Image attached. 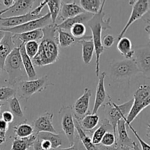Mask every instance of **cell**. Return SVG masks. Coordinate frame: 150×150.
<instances>
[{"label": "cell", "mask_w": 150, "mask_h": 150, "mask_svg": "<svg viewBox=\"0 0 150 150\" xmlns=\"http://www.w3.org/2000/svg\"><path fill=\"white\" fill-rule=\"evenodd\" d=\"M93 16L94 14L85 12V13L78 15V16L71 18L67 19L59 24H55V26L56 27L62 29V30H70V28L76 23H83V24L86 23V24L87 22L93 17Z\"/></svg>", "instance_id": "44dd1931"}, {"label": "cell", "mask_w": 150, "mask_h": 150, "mask_svg": "<svg viewBox=\"0 0 150 150\" xmlns=\"http://www.w3.org/2000/svg\"><path fill=\"white\" fill-rule=\"evenodd\" d=\"M114 41H115V38L113 35H105L103 38V39H102V45L103 47V48H111L113 45V44L114 43Z\"/></svg>", "instance_id": "60d3db41"}, {"label": "cell", "mask_w": 150, "mask_h": 150, "mask_svg": "<svg viewBox=\"0 0 150 150\" xmlns=\"http://www.w3.org/2000/svg\"><path fill=\"white\" fill-rule=\"evenodd\" d=\"M16 91L9 86L0 87V101L9 100L11 98L15 96Z\"/></svg>", "instance_id": "74e56055"}, {"label": "cell", "mask_w": 150, "mask_h": 150, "mask_svg": "<svg viewBox=\"0 0 150 150\" xmlns=\"http://www.w3.org/2000/svg\"><path fill=\"white\" fill-rule=\"evenodd\" d=\"M25 51L28 57L32 59L37 54L39 48V42L37 41H30L24 44Z\"/></svg>", "instance_id": "d590c367"}, {"label": "cell", "mask_w": 150, "mask_h": 150, "mask_svg": "<svg viewBox=\"0 0 150 150\" xmlns=\"http://www.w3.org/2000/svg\"><path fill=\"white\" fill-rule=\"evenodd\" d=\"M109 102L106 105V114L107 120L111 125L113 130V133L117 136V125L120 120H125L127 117L132 105H133V99L127 101L121 105H117L114 102H111V98L108 96Z\"/></svg>", "instance_id": "5b68a950"}, {"label": "cell", "mask_w": 150, "mask_h": 150, "mask_svg": "<svg viewBox=\"0 0 150 150\" xmlns=\"http://www.w3.org/2000/svg\"><path fill=\"white\" fill-rule=\"evenodd\" d=\"M126 122L125 120H121L117 122V133L118 135L117 138V144L119 147H133V140L130 138L126 129Z\"/></svg>", "instance_id": "ffe728a7"}, {"label": "cell", "mask_w": 150, "mask_h": 150, "mask_svg": "<svg viewBox=\"0 0 150 150\" xmlns=\"http://www.w3.org/2000/svg\"><path fill=\"white\" fill-rule=\"evenodd\" d=\"M57 32L58 34L57 42H58V45H59L61 48H67V47L71 46L72 45H75L76 43L79 42L80 40L81 39V38L77 39V38H73L70 33L58 28H57Z\"/></svg>", "instance_id": "4316f807"}, {"label": "cell", "mask_w": 150, "mask_h": 150, "mask_svg": "<svg viewBox=\"0 0 150 150\" xmlns=\"http://www.w3.org/2000/svg\"><path fill=\"white\" fill-rule=\"evenodd\" d=\"M48 85L47 76L32 80L21 81L18 83V93L22 98L28 99L37 92H40L46 89Z\"/></svg>", "instance_id": "8992f818"}, {"label": "cell", "mask_w": 150, "mask_h": 150, "mask_svg": "<svg viewBox=\"0 0 150 150\" xmlns=\"http://www.w3.org/2000/svg\"><path fill=\"white\" fill-rule=\"evenodd\" d=\"M139 73L134 59H125L111 64V76L116 80L130 79Z\"/></svg>", "instance_id": "52a82bcc"}, {"label": "cell", "mask_w": 150, "mask_h": 150, "mask_svg": "<svg viewBox=\"0 0 150 150\" xmlns=\"http://www.w3.org/2000/svg\"><path fill=\"white\" fill-rule=\"evenodd\" d=\"M2 105H3V104L0 103V113H1V106H2Z\"/></svg>", "instance_id": "681fc988"}, {"label": "cell", "mask_w": 150, "mask_h": 150, "mask_svg": "<svg viewBox=\"0 0 150 150\" xmlns=\"http://www.w3.org/2000/svg\"><path fill=\"white\" fill-rule=\"evenodd\" d=\"M130 4H132V11L130 18L125 25L122 30L118 35V40L123 38L125 34L127 32L130 26L137 20L143 17L149 10V1L148 0H138V1H130Z\"/></svg>", "instance_id": "9c48e42d"}, {"label": "cell", "mask_w": 150, "mask_h": 150, "mask_svg": "<svg viewBox=\"0 0 150 150\" xmlns=\"http://www.w3.org/2000/svg\"><path fill=\"white\" fill-rule=\"evenodd\" d=\"M55 24L51 23L42 29L43 37L40 41L38 53L32 59L34 66L44 67L58 61L59 50Z\"/></svg>", "instance_id": "6da1fadb"}, {"label": "cell", "mask_w": 150, "mask_h": 150, "mask_svg": "<svg viewBox=\"0 0 150 150\" xmlns=\"http://www.w3.org/2000/svg\"><path fill=\"white\" fill-rule=\"evenodd\" d=\"M83 13H85V11L76 2L66 3L62 1L61 8L58 17L64 21Z\"/></svg>", "instance_id": "ac0fdd59"}, {"label": "cell", "mask_w": 150, "mask_h": 150, "mask_svg": "<svg viewBox=\"0 0 150 150\" xmlns=\"http://www.w3.org/2000/svg\"><path fill=\"white\" fill-rule=\"evenodd\" d=\"M0 150H3V149H0Z\"/></svg>", "instance_id": "816d5d0a"}, {"label": "cell", "mask_w": 150, "mask_h": 150, "mask_svg": "<svg viewBox=\"0 0 150 150\" xmlns=\"http://www.w3.org/2000/svg\"><path fill=\"white\" fill-rule=\"evenodd\" d=\"M18 47L21 57L22 64H23V67L24 69L25 73H26L29 80L35 79V78H36L37 76L36 70H35V66H34L33 63H32V59L28 57L26 51H25L24 44H21Z\"/></svg>", "instance_id": "603a6c76"}, {"label": "cell", "mask_w": 150, "mask_h": 150, "mask_svg": "<svg viewBox=\"0 0 150 150\" xmlns=\"http://www.w3.org/2000/svg\"><path fill=\"white\" fill-rule=\"evenodd\" d=\"M133 105L125 118L127 125H131L139 114L150 104V87L147 84L139 86L134 94Z\"/></svg>", "instance_id": "3957f363"}, {"label": "cell", "mask_w": 150, "mask_h": 150, "mask_svg": "<svg viewBox=\"0 0 150 150\" xmlns=\"http://www.w3.org/2000/svg\"><path fill=\"white\" fill-rule=\"evenodd\" d=\"M35 1L32 0H17L1 17L8 18L25 15L29 13L33 7Z\"/></svg>", "instance_id": "5bb4252c"}, {"label": "cell", "mask_w": 150, "mask_h": 150, "mask_svg": "<svg viewBox=\"0 0 150 150\" xmlns=\"http://www.w3.org/2000/svg\"><path fill=\"white\" fill-rule=\"evenodd\" d=\"M4 34H5V32H2V31H0V42H1V40L3 39V38H4Z\"/></svg>", "instance_id": "c3c4849f"}, {"label": "cell", "mask_w": 150, "mask_h": 150, "mask_svg": "<svg viewBox=\"0 0 150 150\" xmlns=\"http://www.w3.org/2000/svg\"><path fill=\"white\" fill-rule=\"evenodd\" d=\"M75 119L78 121L82 130L86 132L93 130L100 122V117L98 114H87L81 119Z\"/></svg>", "instance_id": "cb8c5ba5"}, {"label": "cell", "mask_w": 150, "mask_h": 150, "mask_svg": "<svg viewBox=\"0 0 150 150\" xmlns=\"http://www.w3.org/2000/svg\"><path fill=\"white\" fill-rule=\"evenodd\" d=\"M1 119L7 124H10L13 122L14 116L10 111H4L1 113Z\"/></svg>", "instance_id": "b9f144b4"}, {"label": "cell", "mask_w": 150, "mask_h": 150, "mask_svg": "<svg viewBox=\"0 0 150 150\" xmlns=\"http://www.w3.org/2000/svg\"><path fill=\"white\" fill-rule=\"evenodd\" d=\"M135 58H133L139 73L149 79L150 76V50L149 47L140 48L135 51Z\"/></svg>", "instance_id": "8fae6325"}, {"label": "cell", "mask_w": 150, "mask_h": 150, "mask_svg": "<svg viewBox=\"0 0 150 150\" xmlns=\"http://www.w3.org/2000/svg\"><path fill=\"white\" fill-rule=\"evenodd\" d=\"M54 114L50 112H45L38 117L33 122L34 133L38 135L40 133H57L53 126Z\"/></svg>", "instance_id": "4fadbf2b"}, {"label": "cell", "mask_w": 150, "mask_h": 150, "mask_svg": "<svg viewBox=\"0 0 150 150\" xmlns=\"http://www.w3.org/2000/svg\"><path fill=\"white\" fill-rule=\"evenodd\" d=\"M37 139V134L34 133L31 136L24 139L15 138L12 143L10 150H28L33 146Z\"/></svg>", "instance_id": "83f0119b"}, {"label": "cell", "mask_w": 150, "mask_h": 150, "mask_svg": "<svg viewBox=\"0 0 150 150\" xmlns=\"http://www.w3.org/2000/svg\"><path fill=\"white\" fill-rule=\"evenodd\" d=\"M37 136H38V138H40V139H46L49 141L51 144L52 150L59 149L62 146V139L61 136L58 133H40Z\"/></svg>", "instance_id": "4dcf8cb0"}, {"label": "cell", "mask_w": 150, "mask_h": 150, "mask_svg": "<svg viewBox=\"0 0 150 150\" xmlns=\"http://www.w3.org/2000/svg\"><path fill=\"white\" fill-rule=\"evenodd\" d=\"M8 9H9V7H8V8H4V9H3V10H0V17H1V16H2L3 14H4V13H5L8 10Z\"/></svg>", "instance_id": "7dc6e473"}, {"label": "cell", "mask_w": 150, "mask_h": 150, "mask_svg": "<svg viewBox=\"0 0 150 150\" xmlns=\"http://www.w3.org/2000/svg\"><path fill=\"white\" fill-rule=\"evenodd\" d=\"M2 1L3 4L6 7V8L10 7L12 5H13V3H14V1H13V0H4V1Z\"/></svg>", "instance_id": "bcb514c9"}, {"label": "cell", "mask_w": 150, "mask_h": 150, "mask_svg": "<svg viewBox=\"0 0 150 150\" xmlns=\"http://www.w3.org/2000/svg\"><path fill=\"white\" fill-rule=\"evenodd\" d=\"M92 96V91L89 88H85L84 92L81 97L76 100L72 110L73 116L76 119H81L88 114L90 103V98Z\"/></svg>", "instance_id": "7c38bea8"}, {"label": "cell", "mask_w": 150, "mask_h": 150, "mask_svg": "<svg viewBox=\"0 0 150 150\" xmlns=\"http://www.w3.org/2000/svg\"><path fill=\"white\" fill-rule=\"evenodd\" d=\"M62 1L59 0H46V5L48 6V10L51 16V23L55 24L59 14L60 8H61Z\"/></svg>", "instance_id": "d6a6232c"}, {"label": "cell", "mask_w": 150, "mask_h": 150, "mask_svg": "<svg viewBox=\"0 0 150 150\" xmlns=\"http://www.w3.org/2000/svg\"><path fill=\"white\" fill-rule=\"evenodd\" d=\"M79 43L82 45V58L86 64L91 62L95 53V46L92 36H84L80 40Z\"/></svg>", "instance_id": "7402d4cb"}, {"label": "cell", "mask_w": 150, "mask_h": 150, "mask_svg": "<svg viewBox=\"0 0 150 150\" xmlns=\"http://www.w3.org/2000/svg\"><path fill=\"white\" fill-rule=\"evenodd\" d=\"M100 123V126L93 132L92 136L91 139H92V142L93 144L98 145L100 144L101 140H102L103 137L105 135L106 132H108V130H112V127H111V125L108 122V120L106 118L103 119Z\"/></svg>", "instance_id": "d4e9b609"}, {"label": "cell", "mask_w": 150, "mask_h": 150, "mask_svg": "<svg viewBox=\"0 0 150 150\" xmlns=\"http://www.w3.org/2000/svg\"><path fill=\"white\" fill-rule=\"evenodd\" d=\"M74 123H75V128L76 129V131L78 133V136L79 139L81 142L82 144L84 146L86 150H98V146L96 145L93 144L92 142V139L89 135L86 134L85 131L82 130L81 127L79 125V122L77 120L74 118Z\"/></svg>", "instance_id": "f546056e"}, {"label": "cell", "mask_w": 150, "mask_h": 150, "mask_svg": "<svg viewBox=\"0 0 150 150\" xmlns=\"http://www.w3.org/2000/svg\"><path fill=\"white\" fill-rule=\"evenodd\" d=\"M129 127V128L131 130V131L133 132V134H134V136H136V138L137 139V140L139 141V144H140L141 145V147H142V150H150V146L146 142H145L144 141L142 140V138L140 137V136L139 135V133H137V131H136V130H135L134 127H133V126L131 125H127Z\"/></svg>", "instance_id": "ab89813d"}, {"label": "cell", "mask_w": 150, "mask_h": 150, "mask_svg": "<svg viewBox=\"0 0 150 150\" xmlns=\"http://www.w3.org/2000/svg\"><path fill=\"white\" fill-rule=\"evenodd\" d=\"M60 113L62 116V128L65 134L66 137L68 139L70 146L74 144L75 143V123L74 117L72 108L70 106L62 107Z\"/></svg>", "instance_id": "30bf717a"}, {"label": "cell", "mask_w": 150, "mask_h": 150, "mask_svg": "<svg viewBox=\"0 0 150 150\" xmlns=\"http://www.w3.org/2000/svg\"><path fill=\"white\" fill-rule=\"evenodd\" d=\"M37 137H38V136H37ZM33 146L34 150H44L42 147H41L40 144V141L38 138H37V139L35 140V143H34L33 146Z\"/></svg>", "instance_id": "f6af8a7d"}, {"label": "cell", "mask_w": 150, "mask_h": 150, "mask_svg": "<svg viewBox=\"0 0 150 150\" xmlns=\"http://www.w3.org/2000/svg\"><path fill=\"white\" fill-rule=\"evenodd\" d=\"M9 129V124L3 121L0 119V145L5 143L7 138H6V133Z\"/></svg>", "instance_id": "f35d334b"}, {"label": "cell", "mask_w": 150, "mask_h": 150, "mask_svg": "<svg viewBox=\"0 0 150 150\" xmlns=\"http://www.w3.org/2000/svg\"><path fill=\"white\" fill-rule=\"evenodd\" d=\"M97 146H98V150H122L118 146H117V145H115V146H110V147H106V146H102V145L99 144Z\"/></svg>", "instance_id": "7bdbcfd3"}, {"label": "cell", "mask_w": 150, "mask_h": 150, "mask_svg": "<svg viewBox=\"0 0 150 150\" xmlns=\"http://www.w3.org/2000/svg\"><path fill=\"white\" fill-rule=\"evenodd\" d=\"M106 1L100 0H81L79 1L81 8L86 13L97 14L99 13L103 7L105 5Z\"/></svg>", "instance_id": "f1b7e54d"}, {"label": "cell", "mask_w": 150, "mask_h": 150, "mask_svg": "<svg viewBox=\"0 0 150 150\" xmlns=\"http://www.w3.org/2000/svg\"><path fill=\"white\" fill-rule=\"evenodd\" d=\"M104 6L101 8L99 13L94 15L91 20H89L86 23L92 32V40L93 41L95 53L96 55L95 73L98 78L100 76V59L101 54L104 51V48L102 45V32L111 28L110 26L111 18L107 19L104 18L105 17V13L103 12Z\"/></svg>", "instance_id": "7a4b0ae2"}, {"label": "cell", "mask_w": 150, "mask_h": 150, "mask_svg": "<svg viewBox=\"0 0 150 150\" xmlns=\"http://www.w3.org/2000/svg\"><path fill=\"white\" fill-rule=\"evenodd\" d=\"M70 35L75 38L80 39L85 36L86 32V27L83 23H76L73 25L70 29Z\"/></svg>", "instance_id": "e575fe53"}, {"label": "cell", "mask_w": 150, "mask_h": 150, "mask_svg": "<svg viewBox=\"0 0 150 150\" xmlns=\"http://www.w3.org/2000/svg\"><path fill=\"white\" fill-rule=\"evenodd\" d=\"M40 17L35 16L29 12L25 15L14 17L3 18L0 17V28H12L15 26H20V25L26 23L31 21L35 20Z\"/></svg>", "instance_id": "9a60e30c"}, {"label": "cell", "mask_w": 150, "mask_h": 150, "mask_svg": "<svg viewBox=\"0 0 150 150\" xmlns=\"http://www.w3.org/2000/svg\"><path fill=\"white\" fill-rule=\"evenodd\" d=\"M100 145L106 147L115 146L117 144V136L113 133V132L108 131L105 133L101 140Z\"/></svg>", "instance_id": "8d00e7d4"}, {"label": "cell", "mask_w": 150, "mask_h": 150, "mask_svg": "<svg viewBox=\"0 0 150 150\" xmlns=\"http://www.w3.org/2000/svg\"><path fill=\"white\" fill-rule=\"evenodd\" d=\"M106 77L105 72H103L98 76V83L97 85L96 93H95V103H94L93 109H92V114H98V110L101 107V105L105 102L106 98V92L105 89V79Z\"/></svg>", "instance_id": "2e32d148"}, {"label": "cell", "mask_w": 150, "mask_h": 150, "mask_svg": "<svg viewBox=\"0 0 150 150\" xmlns=\"http://www.w3.org/2000/svg\"><path fill=\"white\" fill-rule=\"evenodd\" d=\"M14 133L18 139L28 138L34 134L33 127L28 123H21L14 127Z\"/></svg>", "instance_id": "1f68e13d"}, {"label": "cell", "mask_w": 150, "mask_h": 150, "mask_svg": "<svg viewBox=\"0 0 150 150\" xmlns=\"http://www.w3.org/2000/svg\"><path fill=\"white\" fill-rule=\"evenodd\" d=\"M3 70L9 76V83L10 84L18 83L24 76V69L22 64L19 47H16L12 52L7 56L4 62Z\"/></svg>", "instance_id": "277c9868"}, {"label": "cell", "mask_w": 150, "mask_h": 150, "mask_svg": "<svg viewBox=\"0 0 150 150\" xmlns=\"http://www.w3.org/2000/svg\"><path fill=\"white\" fill-rule=\"evenodd\" d=\"M117 49L124 56L126 59H133L135 54V50L133 49L132 42L127 37H123L118 40Z\"/></svg>", "instance_id": "484cf974"}, {"label": "cell", "mask_w": 150, "mask_h": 150, "mask_svg": "<svg viewBox=\"0 0 150 150\" xmlns=\"http://www.w3.org/2000/svg\"><path fill=\"white\" fill-rule=\"evenodd\" d=\"M43 37L42 29H35L31 32L13 35V41L16 47H18L21 44H25L30 41H40Z\"/></svg>", "instance_id": "e0dca14e"}, {"label": "cell", "mask_w": 150, "mask_h": 150, "mask_svg": "<svg viewBox=\"0 0 150 150\" xmlns=\"http://www.w3.org/2000/svg\"><path fill=\"white\" fill-rule=\"evenodd\" d=\"M55 150H81L79 149V145H78V144L76 143V141H75V143L74 144L72 145V146H70L69 147L67 148H64V149H55Z\"/></svg>", "instance_id": "ee69618b"}, {"label": "cell", "mask_w": 150, "mask_h": 150, "mask_svg": "<svg viewBox=\"0 0 150 150\" xmlns=\"http://www.w3.org/2000/svg\"><path fill=\"white\" fill-rule=\"evenodd\" d=\"M50 24H51V16H50L49 13H47L46 14L43 15L39 18L31 21L23 23L20 26L12 28H0V31L4 32H10L13 35H18V34L31 32V31L35 30V29H43L44 27Z\"/></svg>", "instance_id": "ba28073f"}, {"label": "cell", "mask_w": 150, "mask_h": 150, "mask_svg": "<svg viewBox=\"0 0 150 150\" xmlns=\"http://www.w3.org/2000/svg\"><path fill=\"white\" fill-rule=\"evenodd\" d=\"M0 74H1V70H0Z\"/></svg>", "instance_id": "f907efd6"}, {"label": "cell", "mask_w": 150, "mask_h": 150, "mask_svg": "<svg viewBox=\"0 0 150 150\" xmlns=\"http://www.w3.org/2000/svg\"><path fill=\"white\" fill-rule=\"evenodd\" d=\"M9 106H10V112L13 114V116L20 118L23 117V111L17 97L13 96L9 100Z\"/></svg>", "instance_id": "836d02e7"}, {"label": "cell", "mask_w": 150, "mask_h": 150, "mask_svg": "<svg viewBox=\"0 0 150 150\" xmlns=\"http://www.w3.org/2000/svg\"><path fill=\"white\" fill-rule=\"evenodd\" d=\"M15 48L16 45L13 41V34L5 32L0 42V70H3L6 58Z\"/></svg>", "instance_id": "d6986e66"}]
</instances>
